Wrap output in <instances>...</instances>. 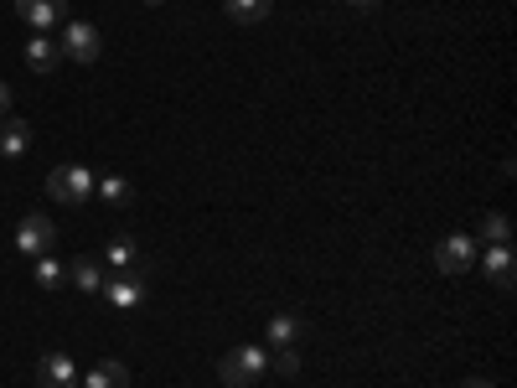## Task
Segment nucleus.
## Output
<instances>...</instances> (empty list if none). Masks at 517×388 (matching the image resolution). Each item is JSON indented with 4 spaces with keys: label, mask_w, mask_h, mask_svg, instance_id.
I'll return each mask as SVG.
<instances>
[{
    "label": "nucleus",
    "mask_w": 517,
    "mask_h": 388,
    "mask_svg": "<svg viewBox=\"0 0 517 388\" xmlns=\"http://www.w3.org/2000/svg\"><path fill=\"white\" fill-rule=\"evenodd\" d=\"M104 264H109V275H140V244L130 233H119V238H109L104 244Z\"/></svg>",
    "instance_id": "8"
},
{
    "label": "nucleus",
    "mask_w": 517,
    "mask_h": 388,
    "mask_svg": "<svg viewBox=\"0 0 517 388\" xmlns=\"http://www.w3.org/2000/svg\"><path fill=\"white\" fill-rule=\"evenodd\" d=\"M223 11L233 21H243V26H264L269 11H275V0H223Z\"/></svg>",
    "instance_id": "15"
},
{
    "label": "nucleus",
    "mask_w": 517,
    "mask_h": 388,
    "mask_svg": "<svg viewBox=\"0 0 517 388\" xmlns=\"http://www.w3.org/2000/svg\"><path fill=\"white\" fill-rule=\"evenodd\" d=\"M83 388H130V373H125V363H114V357H104V363H94V368H88Z\"/></svg>",
    "instance_id": "14"
},
{
    "label": "nucleus",
    "mask_w": 517,
    "mask_h": 388,
    "mask_svg": "<svg viewBox=\"0 0 517 388\" xmlns=\"http://www.w3.org/2000/svg\"><path fill=\"white\" fill-rule=\"evenodd\" d=\"M435 264L445 275H471L476 270V238L471 233H445L435 244Z\"/></svg>",
    "instance_id": "3"
},
{
    "label": "nucleus",
    "mask_w": 517,
    "mask_h": 388,
    "mask_svg": "<svg viewBox=\"0 0 517 388\" xmlns=\"http://www.w3.org/2000/svg\"><path fill=\"white\" fill-rule=\"evenodd\" d=\"M47 197H57V202H88V197H94V171L78 166V161L57 166L47 176Z\"/></svg>",
    "instance_id": "2"
},
{
    "label": "nucleus",
    "mask_w": 517,
    "mask_h": 388,
    "mask_svg": "<svg viewBox=\"0 0 517 388\" xmlns=\"http://www.w3.org/2000/svg\"><path fill=\"white\" fill-rule=\"evenodd\" d=\"M145 6H161V0H145Z\"/></svg>",
    "instance_id": "24"
},
{
    "label": "nucleus",
    "mask_w": 517,
    "mask_h": 388,
    "mask_svg": "<svg viewBox=\"0 0 517 388\" xmlns=\"http://www.w3.org/2000/svg\"><path fill=\"white\" fill-rule=\"evenodd\" d=\"M26 151H32V125L6 114L0 119V156H26Z\"/></svg>",
    "instance_id": "11"
},
{
    "label": "nucleus",
    "mask_w": 517,
    "mask_h": 388,
    "mask_svg": "<svg viewBox=\"0 0 517 388\" xmlns=\"http://www.w3.org/2000/svg\"><path fill=\"white\" fill-rule=\"evenodd\" d=\"M295 337H300V316H275L269 321V347H295Z\"/></svg>",
    "instance_id": "18"
},
{
    "label": "nucleus",
    "mask_w": 517,
    "mask_h": 388,
    "mask_svg": "<svg viewBox=\"0 0 517 388\" xmlns=\"http://www.w3.org/2000/svg\"><path fill=\"white\" fill-rule=\"evenodd\" d=\"M104 301L114 306V311H140L145 306V280L140 275H104Z\"/></svg>",
    "instance_id": "6"
},
{
    "label": "nucleus",
    "mask_w": 517,
    "mask_h": 388,
    "mask_svg": "<svg viewBox=\"0 0 517 388\" xmlns=\"http://www.w3.org/2000/svg\"><path fill=\"white\" fill-rule=\"evenodd\" d=\"M16 16L32 26V32H52V26L68 21V0H16Z\"/></svg>",
    "instance_id": "7"
},
{
    "label": "nucleus",
    "mask_w": 517,
    "mask_h": 388,
    "mask_svg": "<svg viewBox=\"0 0 517 388\" xmlns=\"http://www.w3.org/2000/svg\"><path fill=\"white\" fill-rule=\"evenodd\" d=\"M68 280H73L78 290H88V295H99V290H104V264L88 259V254H78V259H68Z\"/></svg>",
    "instance_id": "13"
},
{
    "label": "nucleus",
    "mask_w": 517,
    "mask_h": 388,
    "mask_svg": "<svg viewBox=\"0 0 517 388\" xmlns=\"http://www.w3.org/2000/svg\"><path fill=\"white\" fill-rule=\"evenodd\" d=\"M57 63H63V47H57L52 37H32V42H26V68H32V73H57Z\"/></svg>",
    "instance_id": "12"
},
{
    "label": "nucleus",
    "mask_w": 517,
    "mask_h": 388,
    "mask_svg": "<svg viewBox=\"0 0 517 388\" xmlns=\"http://www.w3.org/2000/svg\"><path fill=\"white\" fill-rule=\"evenodd\" d=\"M481 238H486V244H512V223H507V213H486V218H481Z\"/></svg>",
    "instance_id": "19"
},
{
    "label": "nucleus",
    "mask_w": 517,
    "mask_h": 388,
    "mask_svg": "<svg viewBox=\"0 0 517 388\" xmlns=\"http://www.w3.org/2000/svg\"><path fill=\"white\" fill-rule=\"evenodd\" d=\"M6 114H11V88L0 83V119H6Z\"/></svg>",
    "instance_id": "21"
},
{
    "label": "nucleus",
    "mask_w": 517,
    "mask_h": 388,
    "mask_svg": "<svg viewBox=\"0 0 517 388\" xmlns=\"http://www.w3.org/2000/svg\"><path fill=\"white\" fill-rule=\"evenodd\" d=\"M264 368H269V352L264 347H233L218 363V378H223V388H249V383L264 378Z\"/></svg>",
    "instance_id": "1"
},
{
    "label": "nucleus",
    "mask_w": 517,
    "mask_h": 388,
    "mask_svg": "<svg viewBox=\"0 0 517 388\" xmlns=\"http://www.w3.org/2000/svg\"><path fill=\"white\" fill-rule=\"evenodd\" d=\"M94 192H99L109 207H130V202H135L130 182H125V176H114V171H109V176H94Z\"/></svg>",
    "instance_id": "16"
},
{
    "label": "nucleus",
    "mask_w": 517,
    "mask_h": 388,
    "mask_svg": "<svg viewBox=\"0 0 517 388\" xmlns=\"http://www.w3.org/2000/svg\"><path fill=\"white\" fill-rule=\"evenodd\" d=\"M37 383H42V388H78L73 357H68V352H47L42 363H37Z\"/></svg>",
    "instance_id": "9"
},
{
    "label": "nucleus",
    "mask_w": 517,
    "mask_h": 388,
    "mask_svg": "<svg viewBox=\"0 0 517 388\" xmlns=\"http://www.w3.org/2000/svg\"><path fill=\"white\" fill-rule=\"evenodd\" d=\"M461 388H497V383H486V378H466Z\"/></svg>",
    "instance_id": "22"
},
{
    "label": "nucleus",
    "mask_w": 517,
    "mask_h": 388,
    "mask_svg": "<svg viewBox=\"0 0 517 388\" xmlns=\"http://www.w3.org/2000/svg\"><path fill=\"white\" fill-rule=\"evenodd\" d=\"M481 270L492 285L512 290V275H517V259H512V244H486V259H481Z\"/></svg>",
    "instance_id": "10"
},
{
    "label": "nucleus",
    "mask_w": 517,
    "mask_h": 388,
    "mask_svg": "<svg viewBox=\"0 0 517 388\" xmlns=\"http://www.w3.org/2000/svg\"><path fill=\"white\" fill-rule=\"evenodd\" d=\"M57 47H63V57H73V63H99V52H104L99 26H88V21H68Z\"/></svg>",
    "instance_id": "4"
},
{
    "label": "nucleus",
    "mask_w": 517,
    "mask_h": 388,
    "mask_svg": "<svg viewBox=\"0 0 517 388\" xmlns=\"http://www.w3.org/2000/svg\"><path fill=\"white\" fill-rule=\"evenodd\" d=\"M52 238H57V228H52L47 213H26L21 228H16V249H21L26 259H42V254L52 249Z\"/></svg>",
    "instance_id": "5"
},
{
    "label": "nucleus",
    "mask_w": 517,
    "mask_h": 388,
    "mask_svg": "<svg viewBox=\"0 0 517 388\" xmlns=\"http://www.w3.org/2000/svg\"><path fill=\"white\" fill-rule=\"evenodd\" d=\"M275 368H280V373H300V352H295V347H280Z\"/></svg>",
    "instance_id": "20"
},
{
    "label": "nucleus",
    "mask_w": 517,
    "mask_h": 388,
    "mask_svg": "<svg viewBox=\"0 0 517 388\" xmlns=\"http://www.w3.org/2000/svg\"><path fill=\"white\" fill-rule=\"evenodd\" d=\"M37 285H42V290H63V285H68V264L42 254V259H37Z\"/></svg>",
    "instance_id": "17"
},
{
    "label": "nucleus",
    "mask_w": 517,
    "mask_h": 388,
    "mask_svg": "<svg viewBox=\"0 0 517 388\" xmlns=\"http://www.w3.org/2000/svg\"><path fill=\"white\" fill-rule=\"evenodd\" d=\"M347 6H357V11H373V6H378V0H347Z\"/></svg>",
    "instance_id": "23"
}]
</instances>
